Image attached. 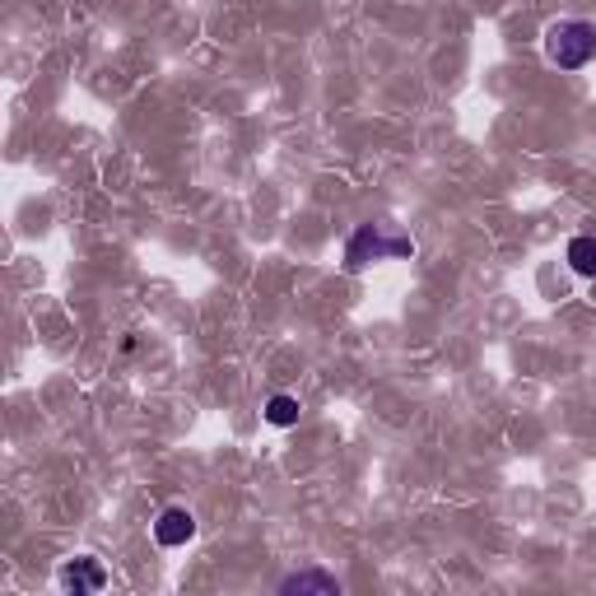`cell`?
Wrapping results in <instances>:
<instances>
[{"label":"cell","instance_id":"6da1fadb","mask_svg":"<svg viewBox=\"0 0 596 596\" xmlns=\"http://www.w3.org/2000/svg\"><path fill=\"white\" fill-rule=\"evenodd\" d=\"M545 56L559 70H583L596 56V24L592 19H559L545 28Z\"/></svg>","mask_w":596,"mask_h":596},{"label":"cell","instance_id":"7a4b0ae2","mask_svg":"<svg viewBox=\"0 0 596 596\" xmlns=\"http://www.w3.org/2000/svg\"><path fill=\"white\" fill-rule=\"evenodd\" d=\"M396 257H415V243L410 238H387L378 224H359L345 243V271L359 275L368 261H396Z\"/></svg>","mask_w":596,"mask_h":596},{"label":"cell","instance_id":"3957f363","mask_svg":"<svg viewBox=\"0 0 596 596\" xmlns=\"http://www.w3.org/2000/svg\"><path fill=\"white\" fill-rule=\"evenodd\" d=\"M56 583L66 587V592H75V596L103 592V587H108V569H103L94 555H80V559H66V564H61Z\"/></svg>","mask_w":596,"mask_h":596},{"label":"cell","instance_id":"277c9868","mask_svg":"<svg viewBox=\"0 0 596 596\" xmlns=\"http://www.w3.org/2000/svg\"><path fill=\"white\" fill-rule=\"evenodd\" d=\"M191 536H196V517H191L187 508H163L159 522H154V541H159L163 550H177V545H187Z\"/></svg>","mask_w":596,"mask_h":596},{"label":"cell","instance_id":"5b68a950","mask_svg":"<svg viewBox=\"0 0 596 596\" xmlns=\"http://www.w3.org/2000/svg\"><path fill=\"white\" fill-rule=\"evenodd\" d=\"M280 592H285V596H308V592L336 596L340 578H336V573H326V569H298V573H289L285 583H280Z\"/></svg>","mask_w":596,"mask_h":596},{"label":"cell","instance_id":"8992f818","mask_svg":"<svg viewBox=\"0 0 596 596\" xmlns=\"http://www.w3.org/2000/svg\"><path fill=\"white\" fill-rule=\"evenodd\" d=\"M298 396H289V392H280V396H271L266 401V420L275 424V429H289V424H298Z\"/></svg>","mask_w":596,"mask_h":596},{"label":"cell","instance_id":"52a82bcc","mask_svg":"<svg viewBox=\"0 0 596 596\" xmlns=\"http://www.w3.org/2000/svg\"><path fill=\"white\" fill-rule=\"evenodd\" d=\"M569 266L578 275H596V238H587V233L583 238H573L569 243Z\"/></svg>","mask_w":596,"mask_h":596}]
</instances>
